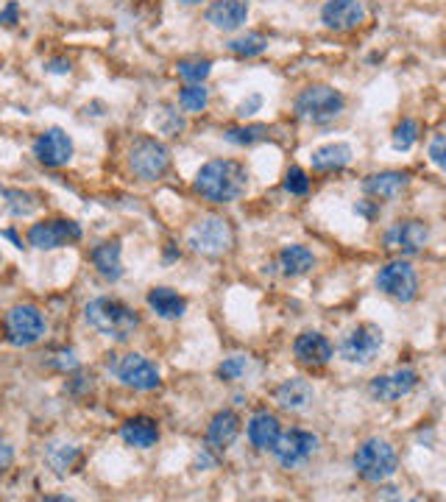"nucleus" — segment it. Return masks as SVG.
I'll return each instance as SVG.
<instances>
[{"label": "nucleus", "mask_w": 446, "mask_h": 502, "mask_svg": "<svg viewBox=\"0 0 446 502\" xmlns=\"http://www.w3.org/2000/svg\"><path fill=\"white\" fill-rule=\"evenodd\" d=\"M48 70H51V73H70V61L56 59V61H51V65H48Z\"/></svg>", "instance_id": "obj_42"}, {"label": "nucleus", "mask_w": 446, "mask_h": 502, "mask_svg": "<svg viewBox=\"0 0 446 502\" xmlns=\"http://www.w3.org/2000/svg\"><path fill=\"white\" fill-rule=\"evenodd\" d=\"M179 4H184V6H196V4H204V0H179Z\"/></svg>", "instance_id": "obj_43"}, {"label": "nucleus", "mask_w": 446, "mask_h": 502, "mask_svg": "<svg viewBox=\"0 0 446 502\" xmlns=\"http://www.w3.org/2000/svg\"><path fill=\"white\" fill-rule=\"evenodd\" d=\"M48 324L45 316H42V310L34 304H14L6 312V341L12 346H34L36 341H42V335H45Z\"/></svg>", "instance_id": "obj_7"}, {"label": "nucleus", "mask_w": 446, "mask_h": 502, "mask_svg": "<svg viewBox=\"0 0 446 502\" xmlns=\"http://www.w3.org/2000/svg\"><path fill=\"white\" fill-rule=\"evenodd\" d=\"M399 457L396 449L385 438H369L354 452V472L366 480V483H385L388 477L396 474Z\"/></svg>", "instance_id": "obj_3"}, {"label": "nucleus", "mask_w": 446, "mask_h": 502, "mask_svg": "<svg viewBox=\"0 0 446 502\" xmlns=\"http://www.w3.org/2000/svg\"><path fill=\"white\" fill-rule=\"evenodd\" d=\"M93 265L106 282H118L123 277V248L120 240H103L93 248Z\"/></svg>", "instance_id": "obj_20"}, {"label": "nucleus", "mask_w": 446, "mask_h": 502, "mask_svg": "<svg viewBox=\"0 0 446 502\" xmlns=\"http://www.w3.org/2000/svg\"><path fill=\"white\" fill-rule=\"evenodd\" d=\"M34 157L45 167H61L73 159V140L65 129H45L34 140Z\"/></svg>", "instance_id": "obj_13"}, {"label": "nucleus", "mask_w": 446, "mask_h": 502, "mask_svg": "<svg viewBox=\"0 0 446 502\" xmlns=\"http://www.w3.org/2000/svg\"><path fill=\"white\" fill-rule=\"evenodd\" d=\"M148 307H151L162 319H182L184 310H187V299L179 296L176 290L159 285V287L148 290Z\"/></svg>", "instance_id": "obj_26"}, {"label": "nucleus", "mask_w": 446, "mask_h": 502, "mask_svg": "<svg viewBox=\"0 0 446 502\" xmlns=\"http://www.w3.org/2000/svg\"><path fill=\"white\" fill-rule=\"evenodd\" d=\"M379 349H382V329L374 324H360L341 341V358L357 366H366L377 358Z\"/></svg>", "instance_id": "obj_10"}, {"label": "nucleus", "mask_w": 446, "mask_h": 502, "mask_svg": "<svg viewBox=\"0 0 446 502\" xmlns=\"http://www.w3.org/2000/svg\"><path fill=\"white\" fill-rule=\"evenodd\" d=\"M248 17L246 0H215L207 9V23H212L218 31H238Z\"/></svg>", "instance_id": "obj_19"}, {"label": "nucleus", "mask_w": 446, "mask_h": 502, "mask_svg": "<svg viewBox=\"0 0 446 502\" xmlns=\"http://www.w3.org/2000/svg\"><path fill=\"white\" fill-rule=\"evenodd\" d=\"M157 126H159V132L162 134H179L184 132V117L179 112H174L171 107H162V112L157 115Z\"/></svg>", "instance_id": "obj_35"}, {"label": "nucleus", "mask_w": 446, "mask_h": 502, "mask_svg": "<svg viewBox=\"0 0 446 502\" xmlns=\"http://www.w3.org/2000/svg\"><path fill=\"white\" fill-rule=\"evenodd\" d=\"M176 70H179L182 78L201 84L212 73V61L209 59H182L179 65H176Z\"/></svg>", "instance_id": "obj_34"}, {"label": "nucleus", "mask_w": 446, "mask_h": 502, "mask_svg": "<svg viewBox=\"0 0 446 502\" xmlns=\"http://www.w3.org/2000/svg\"><path fill=\"white\" fill-rule=\"evenodd\" d=\"M410 176L399 171H385V174H371L363 179V193L371 198H393L408 187Z\"/></svg>", "instance_id": "obj_24"}, {"label": "nucleus", "mask_w": 446, "mask_h": 502, "mask_svg": "<svg viewBox=\"0 0 446 502\" xmlns=\"http://www.w3.org/2000/svg\"><path fill=\"white\" fill-rule=\"evenodd\" d=\"M240 433V418L235 410H218L212 416V422L207 427V447L215 449V452H223L235 444V438Z\"/></svg>", "instance_id": "obj_18"}, {"label": "nucleus", "mask_w": 446, "mask_h": 502, "mask_svg": "<svg viewBox=\"0 0 446 502\" xmlns=\"http://www.w3.org/2000/svg\"><path fill=\"white\" fill-rule=\"evenodd\" d=\"M248 187L246 167L235 159H212L196 174V193L209 204L238 201Z\"/></svg>", "instance_id": "obj_1"}, {"label": "nucleus", "mask_w": 446, "mask_h": 502, "mask_svg": "<svg viewBox=\"0 0 446 502\" xmlns=\"http://www.w3.org/2000/svg\"><path fill=\"white\" fill-rule=\"evenodd\" d=\"M14 464V449L9 441H0V474H4L9 466Z\"/></svg>", "instance_id": "obj_40"}, {"label": "nucleus", "mask_w": 446, "mask_h": 502, "mask_svg": "<svg viewBox=\"0 0 446 502\" xmlns=\"http://www.w3.org/2000/svg\"><path fill=\"white\" fill-rule=\"evenodd\" d=\"M312 396H315L312 385L307 380H302V376H293V380H285L280 388H276L273 400L285 410H304L312 402Z\"/></svg>", "instance_id": "obj_23"}, {"label": "nucleus", "mask_w": 446, "mask_h": 502, "mask_svg": "<svg viewBox=\"0 0 446 502\" xmlns=\"http://www.w3.org/2000/svg\"><path fill=\"white\" fill-rule=\"evenodd\" d=\"M430 240V226L424 221H399L385 232V246L399 255H418Z\"/></svg>", "instance_id": "obj_14"}, {"label": "nucleus", "mask_w": 446, "mask_h": 502, "mask_svg": "<svg viewBox=\"0 0 446 502\" xmlns=\"http://www.w3.org/2000/svg\"><path fill=\"white\" fill-rule=\"evenodd\" d=\"M263 107V95H257V93H254V95H248L243 103H240V107H238V115L240 117H248V115H254V112H257Z\"/></svg>", "instance_id": "obj_39"}, {"label": "nucleus", "mask_w": 446, "mask_h": 502, "mask_svg": "<svg viewBox=\"0 0 446 502\" xmlns=\"http://www.w3.org/2000/svg\"><path fill=\"white\" fill-rule=\"evenodd\" d=\"M36 198L31 193H23V190H6V209L14 215V218H26L36 209Z\"/></svg>", "instance_id": "obj_30"}, {"label": "nucleus", "mask_w": 446, "mask_h": 502, "mask_svg": "<svg viewBox=\"0 0 446 502\" xmlns=\"http://www.w3.org/2000/svg\"><path fill=\"white\" fill-rule=\"evenodd\" d=\"M312 265H315V257H312V251L307 246L293 243V246H285L280 251V268H282L285 277H302V274H307Z\"/></svg>", "instance_id": "obj_27"}, {"label": "nucleus", "mask_w": 446, "mask_h": 502, "mask_svg": "<svg viewBox=\"0 0 446 502\" xmlns=\"http://www.w3.org/2000/svg\"><path fill=\"white\" fill-rule=\"evenodd\" d=\"M377 287L396 302H413L418 296V277L410 263L396 260V263H388L385 268H379Z\"/></svg>", "instance_id": "obj_9"}, {"label": "nucleus", "mask_w": 446, "mask_h": 502, "mask_svg": "<svg viewBox=\"0 0 446 502\" xmlns=\"http://www.w3.org/2000/svg\"><path fill=\"white\" fill-rule=\"evenodd\" d=\"M418 385V374L413 368H399L393 374H382V376H374L371 385H369V393L379 402H396L401 396L413 393Z\"/></svg>", "instance_id": "obj_15"}, {"label": "nucleus", "mask_w": 446, "mask_h": 502, "mask_svg": "<svg viewBox=\"0 0 446 502\" xmlns=\"http://www.w3.org/2000/svg\"><path fill=\"white\" fill-rule=\"evenodd\" d=\"M120 435H123V441L129 447L151 449L159 441V425L154 422L151 416H134V418H129V422H123Z\"/></svg>", "instance_id": "obj_21"}, {"label": "nucleus", "mask_w": 446, "mask_h": 502, "mask_svg": "<svg viewBox=\"0 0 446 502\" xmlns=\"http://www.w3.org/2000/svg\"><path fill=\"white\" fill-rule=\"evenodd\" d=\"M17 12H20V9H17V4H9V6H6V12L0 14V23H4V26H14V23H17Z\"/></svg>", "instance_id": "obj_41"}, {"label": "nucleus", "mask_w": 446, "mask_h": 502, "mask_svg": "<svg viewBox=\"0 0 446 502\" xmlns=\"http://www.w3.org/2000/svg\"><path fill=\"white\" fill-rule=\"evenodd\" d=\"M332 352H335L332 344L324 338L321 332H302L293 344L296 360H299L302 366H310V368L327 366L332 360Z\"/></svg>", "instance_id": "obj_17"}, {"label": "nucleus", "mask_w": 446, "mask_h": 502, "mask_svg": "<svg viewBox=\"0 0 446 502\" xmlns=\"http://www.w3.org/2000/svg\"><path fill=\"white\" fill-rule=\"evenodd\" d=\"M416 140H418V123L416 120H401L393 129V137H391L396 151H410L416 145Z\"/></svg>", "instance_id": "obj_32"}, {"label": "nucleus", "mask_w": 446, "mask_h": 502, "mask_svg": "<svg viewBox=\"0 0 446 502\" xmlns=\"http://www.w3.org/2000/svg\"><path fill=\"white\" fill-rule=\"evenodd\" d=\"M246 368H248V358H243V354H235V358H226L218 366V376H221V380H240Z\"/></svg>", "instance_id": "obj_36"}, {"label": "nucleus", "mask_w": 446, "mask_h": 502, "mask_svg": "<svg viewBox=\"0 0 446 502\" xmlns=\"http://www.w3.org/2000/svg\"><path fill=\"white\" fill-rule=\"evenodd\" d=\"M315 449H318V435H312L307 430H288V433H280L271 452L285 469H293V466L304 464Z\"/></svg>", "instance_id": "obj_12"}, {"label": "nucleus", "mask_w": 446, "mask_h": 502, "mask_svg": "<svg viewBox=\"0 0 446 502\" xmlns=\"http://www.w3.org/2000/svg\"><path fill=\"white\" fill-rule=\"evenodd\" d=\"M223 137L235 145H254L268 137V126H240V129H226Z\"/></svg>", "instance_id": "obj_31"}, {"label": "nucleus", "mask_w": 446, "mask_h": 502, "mask_svg": "<svg viewBox=\"0 0 446 502\" xmlns=\"http://www.w3.org/2000/svg\"><path fill=\"white\" fill-rule=\"evenodd\" d=\"M285 190L290 196H304L310 190V179L302 167H290V171L285 174Z\"/></svg>", "instance_id": "obj_37"}, {"label": "nucleus", "mask_w": 446, "mask_h": 502, "mask_svg": "<svg viewBox=\"0 0 446 502\" xmlns=\"http://www.w3.org/2000/svg\"><path fill=\"white\" fill-rule=\"evenodd\" d=\"M344 107H346L344 95L332 87H324V84L307 87V90L299 93V98H296V115L307 123H312V126L332 123L335 117H341Z\"/></svg>", "instance_id": "obj_4"}, {"label": "nucleus", "mask_w": 446, "mask_h": 502, "mask_svg": "<svg viewBox=\"0 0 446 502\" xmlns=\"http://www.w3.org/2000/svg\"><path fill=\"white\" fill-rule=\"evenodd\" d=\"M187 246L193 248L196 255L221 257V255H226L231 246H235V232H231V226H229L226 218L209 215V218H201L193 229H190Z\"/></svg>", "instance_id": "obj_6"}, {"label": "nucleus", "mask_w": 446, "mask_h": 502, "mask_svg": "<svg viewBox=\"0 0 446 502\" xmlns=\"http://www.w3.org/2000/svg\"><path fill=\"white\" fill-rule=\"evenodd\" d=\"M81 240V226L70 218H48L28 229V243L39 251L65 248Z\"/></svg>", "instance_id": "obj_8"}, {"label": "nucleus", "mask_w": 446, "mask_h": 502, "mask_svg": "<svg viewBox=\"0 0 446 502\" xmlns=\"http://www.w3.org/2000/svg\"><path fill=\"white\" fill-rule=\"evenodd\" d=\"M179 103H182V109H187V112H201V109H207V103H209V93H207V87H201V84H190V87L182 90Z\"/></svg>", "instance_id": "obj_33"}, {"label": "nucleus", "mask_w": 446, "mask_h": 502, "mask_svg": "<svg viewBox=\"0 0 446 502\" xmlns=\"http://www.w3.org/2000/svg\"><path fill=\"white\" fill-rule=\"evenodd\" d=\"M115 374H118V380L126 385V388H134V391H157L159 388V368L142 358V354L132 352V354H126V358L118 360L115 366Z\"/></svg>", "instance_id": "obj_11"}, {"label": "nucleus", "mask_w": 446, "mask_h": 502, "mask_svg": "<svg viewBox=\"0 0 446 502\" xmlns=\"http://www.w3.org/2000/svg\"><path fill=\"white\" fill-rule=\"evenodd\" d=\"M312 171H321V174H332V171H341L352 162V145L346 142H327L321 149H315L312 157Z\"/></svg>", "instance_id": "obj_25"}, {"label": "nucleus", "mask_w": 446, "mask_h": 502, "mask_svg": "<svg viewBox=\"0 0 446 502\" xmlns=\"http://www.w3.org/2000/svg\"><path fill=\"white\" fill-rule=\"evenodd\" d=\"M321 20L332 31H354L363 26L366 9L360 0H327L321 9Z\"/></svg>", "instance_id": "obj_16"}, {"label": "nucleus", "mask_w": 446, "mask_h": 502, "mask_svg": "<svg viewBox=\"0 0 446 502\" xmlns=\"http://www.w3.org/2000/svg\"><path fill=\"white\" fill-rule=\"evenodd\" d=\"M427 154H430L433 165H438L441 171H446V134H438V137H433V142H430Z\"/></svg>", "instance_id": "obj_38"}, {"label": "nucleus", "mask_w": 446, "mask_h": 502, "mask_svg": "<svg viewBox=\"0 0 446 502\" xmlns=\"http://www.w3.org/2000/svg\"><path fill=\"white\" fill-rule=\"evenodd\" d=\"M78 449L76 447H53L51 452H48V464H51V469L56 472V474H61L65 477L68 472H73V466L78 464Z\"/></svg>", "instance_id": "obj_28"}, {"label": "nucleus", "mask_w": 446, "mask_h": 502, "mask_svg": "<svg viewBox=\"0 0 446 502\" xmlns=\"http://www.w3.org/2000/svg\"><path fill=\"white\" fill-rule=\"evenodd\" d=\"M246 433H248L251 447H257V449L265 452V449H273V444H276V438H280L282 427H280V418H276L273 413H268V410H263V413H254L251 416Z\"/></svg>", "instance_id": "obj_22"}, {"label": "nucleus", "mask_w": 446, "mask_h": 502, "mask_svg": "<svg viewBox=\"0 0 446 502\" xmlns=\"http://www.w3.org/2000/svg\"><path fill=\"white\" fill-rule=\"evenodd\" d=\"M265 48H268V39L263 34H246V36H238V39L229 42V51L238 53V56H246V59L260 56Z\"/></svg>", "instance_id": "obj_29"}, {"label": "nucleus", "mask_w": 446, "mask_h": 502, "mask_svg": "<svg viewBox=\"0 0 446 502\" xmlns=\"http://www.w3.org/2000/svg\"><path fill=\"white\" fill-rule=\"evenodd\" d=\"M84 319H87V324L95 332L106 335V338H112V341H120V344L129 341L140 327L137 312L129 304H123L120 299H109V296L93 299L87 307H84Z\"/></svg>", "instance_id": "obj_2"}, {"label": "nucleus", "mask_w": 446, "mask_h": 502, "mask_svg": "<svg viewBox=\"0 0 446 502\" xmlns=\"http://www.w3.org/2000/svg\"><path fill=\"white\" fill-rule=\"evenodd\" d=\"M129 167L137 179L157 182L167 174V167H171V151H167V145L159 142L157 137L142 134L129 145Z\"/></svg>", "instance_id": "obj_5"}]
</instances>
